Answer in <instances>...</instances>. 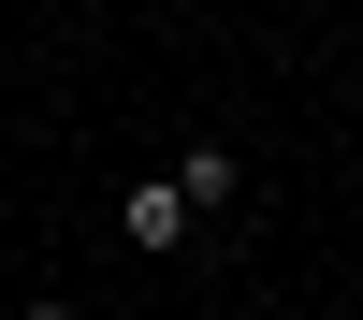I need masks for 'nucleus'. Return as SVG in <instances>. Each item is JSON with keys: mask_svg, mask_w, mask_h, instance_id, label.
I'll use <instances>...</instances> for the list:
<instances>
[{"mask_svg": "<svg viewBox=\"0 0 363 320\" xmlns=\"http://www.w3.org/2000/svg\"><path fill=\"white\" fill-rule=\"evenodd\" d=\"M189 233H203V189H189V175H131V189H116V248H131V262H174V248H189Z\"/></svg>", "mask_w": 363, "mask_h": 320, "instance_id": "1", "label": "nucleus"}, {"mask_svg": "<svg viewBox=\"0 0 363 320\" xmlns=\"http://www.w3.org/2000/svg\"><path fill=\"white\" fill-rule=\"evenodd\" d=\"M174 175H189V189H203V219H233V204H247V160H233L218 131H203V145H174Z\"/></svg>", "mask_w": 363, "mask_h": 320, "instance_id": "2", "label": "nucleus"}]
</instances>
